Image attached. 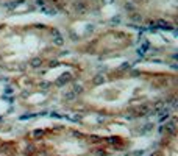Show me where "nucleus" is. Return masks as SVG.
Returning <instances> with one entry per match:
<instances>
[{"label":"nucleus","instance_id":"nucleus-3","mask_svg":"<svg viewBox=\"0 0 178 156\" xmlns=\"http://www.w3.org/2000/svg\"><path fill=\"white\" fill-rule=\"evenodd\" d=\"M61 35L47 25L0 27V70L9 74L39 72L58 63Z\"/></svg>","mask_w":178,"mask_h":156},{"label":"nucleus","instance_id":"nucleus-1","mask_svg":"<svg viewBox=\"0 0 178 156\" xmlns=\"http://www.w3.org/2000/svg\"><path fill=\"white\" fill-rule=\"evenodd\" d=\"M177 95V75L141 69H114L80 80L59 100L61 108L102 119L150 116Z\"/></svg>","mask_w":178,"mask_h":156},{"label":"nucleus","instance_id":"nucleus-2","mask_svg":"<svg viewBox=\"0 0 178 156\" xmlns=\"http://www.w3.org/2000/svg\"><path fill=\"white\" fill-rule=\"evenodd\" d=\"M20 156H116L128 150L130 141L72 124L38 126L19 137Z\"/></svg>","mask_w":178,"mask_h":156},{"label":"nucleus","instance_id":"nucleus-4","mask_svg":"<svg viewBox=\"0 0 178 156\" xmlns=\"http://www.w3.org/2000/svg\"><path fill=\"white\" fill-rule=\"evenodd\" d=\"M0 156H20L19 137H9L0 133Z\"/></svg>","mask_w":178,"mask_h":156}]
</instances>
